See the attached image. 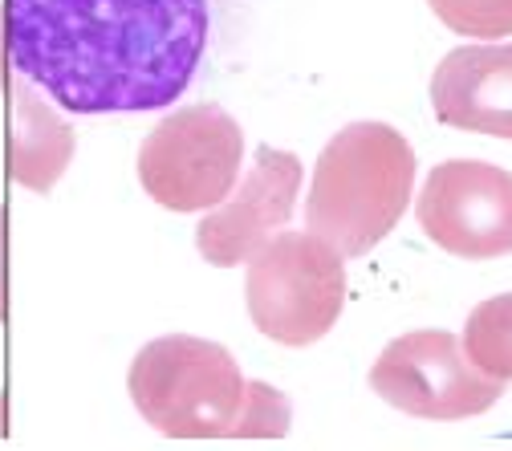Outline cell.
Instances as JSON below:
<instances>
[{
    "mask_svg": "<svg viewBox=\"0 0 512 451\" xmlns=\"http://www.w3.org/2000/svg\"><path fill=\"white\" fill-rule=\"evenodd\" d=\"M415 191V151L391 122H350L313 167L305 224L346 261L395 232Z\"/></svg>",
    "mask_w": 512,
    "mask_h": 451,
    "instance_id": "3",
    "label": "cell"
},
{
    "mask_svg": "<svg viewBox=\"0 0 512 451\" xmlns=\"http://www.w3.org/2000/svg\"><path fill=\"white\" fill-rule=\"evenodd\" d=\"M419 228L460 261H496L512 252V171L484 159L431 167L419 200Z\"/></svg>",
    "mask_w": 512,
    "mask_h": 451,
    "instance_id": "7",
    "label": "cell"
},
{
    "mask_svg": "<svg viewBox=\"0 0 512 451\" xmlns=\"http://www.w3.org/2000/svg\"><path fill=\"white\" fill-rule=\"evenodd\" d=\"M431 13L460 37H508L512 0H427Z\"/></svg>",
    "mask_w": 512,
    "mask_h": 451,
    "instance_id": "12",
    "label": "cell"
},
{
    "mask_svg": "<svg viewBox=\"0 0 512 451\" xmlns=\"http://www.w3.org/2000/svg\"><path fill=\"white\" fill-rule=\"evenodd\" d=\"M370 391L403 415L460 423L492 411L504 382L476 370L452 330H411L374 358Z\"/></svg>",
    "mask_w": 512,
    "mask_h": 451,
    "instance_id": "6",
    "label": "cell"
},
{
    "mask_svg": "<svg viewBox=\"0 0 512 451\" xmlns=\"http://www.w3.org/2000/svg\"><path fill=\"white\" fill-rule=\"evenodd\" d=\"M126 391L135 411L171 439H281L293 423L289 399L240 374V362L208 338L167 334L147 342Z\"/></svg>",
    "mask_w": 512,
    "mask_h": 451,
    "instance_id": "2",
    "label": "cell"
},
{
    "mask_svg": "<svg viewBox=\"0 0 512 451\" xmlns=\"http://www.w3.org/2000/svg\"><path fill=\"white\" fill-rule=\"evenodd\" d=\"M460 346L476 370L496 382H512V293L488 297L468 313Z\"/></svg>",
    "mask_w": 512,
    "mask_h": 451,
    "instance_id": "11",
    "label": "cell"
},
{
    "mask_svg": "<svg viewBox=\"0 0 512 451\" xmlns=\"http://www.w3.org/2000/svg\"><path fill=\"white\" fill-rule=\"evenodd\" d=\"M301 191V163L297 155L281 147H261L248 167V175L236 183V191L200 220L196 248L208 265L232 269L244 265L273 232H281L297 208Z\"/></svg>",
    "mask_w": 512,
    "mask_h": 451,
    "instance_id": "8",
    "label": "cell"
},
{
    "mask_svg": "<svg viewBox=\"0 0 512 451\" xmlns=\"http://www.w3.org/2000/svg\"><path fill=\"white\" fill-rule=\"evenodd\" d=\"M431 106L443 126L512 143V41L447 53L431 74Z\"/></svg>",
    "mask_w": 512,
    "mask_h": 451,
    "instance_id": "9",
    "label": "cell"
},
{
    "mask_svg": "<svg viewBox=\"0 0 512 451\" xmlns=\"http://www.w3.org/2000/svg\"><path fill=\"white\" fill-rule=\"evenodd\" d=\"M252 326L281 346L322 342L346 309V256L317 232H273L248 256Z\"/></svg>",
    "mask_w": 512,
    "mask_h": 451,
    "instance_id": "4",
    "label": "cell"
},
{
    "mask_svg": "<svg viewBox=\"0 0 512 451\" xmlns=\"http://www.w3.org/2000/svg\"><path fill=\"white\" fill-rule=\"evenodd\" d=\"M70 155H74V131L70 126L45 110L37 131H33L29 98L21 94V135L13 139V175H17V183H25L33 191H49L57 183V175L66 171Z\"/></svg>",
    "mask_w": 512,
    "mask_h": 451,
    "instance_id": "10",
    "label": "cell"
},
{
    "mask_svg": "<svg viewBox=\"0 0 512 451\" xmlns=\"http://www.w3.org/2000/svg\"><path fill=\"white\" fill-rule=\"evenodd\" d=\"M5 228H9V216L0 208V321L9 317V281H5Z\"/></svg>",
    "mask_w": 512,
    "mask_h": 451,
    "instance_id": "13",
    "label": "cell"
},
{
    "mask_svg": "<svg viewBox=\"0 0 512 451\" xmlns=\"http://www.w3.org/2000/svg\"><path fill=\"white\" fill-rule=\"evenodd\" d=\"M5 49L21 78L70 114H143L196 78L208 0H5Z\"/></svg>",
    "mask_w": 512,
    "mask_h": 451,
    "instance_id": "1",
    "label": "cell"
},
{
    "mask_svg": "<svg viewBox=\"0 0 512 451\" xmlns=\"http://www.w3.org/2000/svg\"><path fill=\"white\" fill-rule=\"evenodd\" d=\"M240 167L244 131L216 102L171 110L139 147V183L167 212L216 208L236 187Z\"/></svg>",
    "mask_w": 512,
    "mask_h": 451,
    "instance_id": "5",
    "label": "cell"
}]
</instances>
